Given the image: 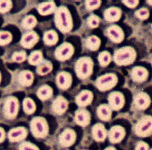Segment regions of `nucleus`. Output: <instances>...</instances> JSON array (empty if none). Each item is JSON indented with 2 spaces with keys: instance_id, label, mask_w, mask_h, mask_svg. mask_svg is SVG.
I'll return each mask as SVG.
<instances>
[{
  "instance_id": "1",
  "label": "nucleus",
  "mask_w": 152,
  "mask_h": 150,
  "mask_svg": "<svg viewBox=\"0 0 152 150\" xmlns=\"http://www.w3.org/2000/svg\"><path fill=\"white\" fill-rule=\"evenodd\" d=\"M55 24L57 29L62 33H68L72 29V16L67 7L61 6L56 9L55 12Z\"/></svg>"
},
{
  "instance_id": "2",
  "label": "nucleus",
  "mask_w": 152,
  "mask_h": 150,
  "mask_svg": "<svg viewBox=\"0 0 152 150\" xmlns=\"http://www.w3.org/2000/svg\"><path fill=\"white\" fill-rule=\"evenodd\" d=\"M136 52L131 47H124L116 50L114 54V60L119 66L132 64L136 59Z\"/></svg>"
},
{
  "instance_id": "3",
  "label": "nucleus",
  "mask_w": 152,
  "mask_h": 150,
  "mask_svg": "<svg viewBox=\"0 0 152 150\" xmlns=\"http://www.w3.org/2000/svg\"><path fill=\"white\" fill-rule=\"evenodd\" d=\"M30 130L34 136L38 139H43L48 135V123L43 117H35L30 121Z\"/></svg>"
},
{
  "instance_id": "4",
  "label": "nucleus",
  "mask_w": 152,
  "mask_h": 150,
  "mask_svg": "<svg viewBox=\"0 0 152 150\" xmlns=\"http://www.w3.org/2000/svg\"><path fill=\"white\" fill-rule=\"evenodd\" d=\"M133 131L138 137L151 136L152 135V116L145 115L141 117L134 125Z\"/></svg>"
},
{
  "instance_id": "5",
  "label": "nucleus",
  "mask_w": 152,
  "mask_h": 150,
  "mask_svg": "<svg viewBox=\"0 0 152 150\" xmlns=\"http://www.w3.org/2000/svg\"><path fill=\"white\" fill-rule=\"evenodd\" d=\"M93 69V61L90 57H81L75 63V70L78 78L86 79L89 78Z\"/></svg>"
},
{
  "instance_id": "6",
  "label": "nucleus",
  "mask_w": 152,
  "mask_h": 150,
  "mask_svg": "<svg viewBox=\"0 0 152 150\" xmlns=\"http://www.w3.org/2000/svg\"><path fill=\"white\" fill-rule=\"evenodd\" d=\"M117 82H118V78L115 74H106L100 76L96 78L95 85L98 90L102 91H106L115 87Z\"/></svg>"
},
{
  "instance_id": "7",
  "label": "nucleus",
  "mask_w": 152,
  "mask_h": 150,
  "mask_svg": "<svg viewBox=\"0 0 152 150\" xmlns=\"http://www.w3.org/2000/svg\"><path fill=\"white\" fill-rule=\"evenodd\" d=\"M19 110V102L17 98L14 96H9L6 99L4 104V117L8 120H13L17 116Z\"/></svg>"
},
{
  "instance_id": "8",
  "label": "nucleus",
  "mask_w": 152,
  "mask_h": 150,
  "mask_svg": "<svg viewBox=\"0 0 152 150\" xmlns=\"http://www.w3.org/2000/svg\"><path fill=\"white\" fill-rule=\"evenodd\" d=\"M74 52H75L74 47L70 43L64 42L56 49L55 57L58 60L65 61L66 60H69L72 56Z\"/></svg>"
},
{
  "instance_id": "9",
  "label": "nucleus",
  "mask_w": 152,
  "mask_h": 150,
  "mask_svg": "<svg viewBox=\"0 0 152 150\" xmlns=\"http://www.w3.org/2000/svg\"><path fill=\"white\" fill-rule=\"evenodd\" d=\"M108 103L110 108L114 111L120 110L125 103L124 95L119 91H113L108 96Z\"/></svg>"
},
{
  "instance_id": "10",
  "label": "nucleus",
  "mask_w": 152,
  "mask_h": 150,
  "mask_svg": "<svg viewBox=\"0 0 152 150\" xmlns=\"http://www.w3.org/2000/svg\"><path fill=\"white\" fill-rule=\"evenodd\" d=\"M76 133L71 128H66L59 135V143L63 148H69L75 143Z\"/></svg>"
},
{
  "instance_id": "11",
  "label": "nucleus",
  "mask_w": 152,
  "mask_h": 150,
  "mask_svg": "<svg viewBox=\"0 0 152 150\" xmlns=\"http://www.w3.org/2000/svg\"><path fill=\"white\" fill-rule=\"evenodd\" d=\"M28 135V130L26 127H18L12 128L7 134V138L12 143H18L23 141Z\"/></svg>"
},
{
  "instance_id": "12",
  "label": "nucleus",
  "mask_w": 152,
  "mask_h": 150,
  "mask_svg": "<svg viewBox=\"0 0 152 150\" xmlns=\"http://www.w3.org/2000/svg\"><path fill=\"white\" fill-rule=\"evenodd\" d=\"M126 135V130L121 126L116 125L110 129L108 132V138L111 143H120Z\"/></svg>"
},
{
  "instance_id": "13",
  "label": "nucleus",
  "mask_w": 152,
  "mask_h": 150,
  "mask_svg": "<svg viewBox=\"0 0 152 150\" xmlns=\"http://www.w3.org/2000/svg\"><path fill=\"white\" fill-rule=\"evenodd\" d=\"M106 35L113 42L115 43H119L124 40V33L122 29L118 25H110L106 29Z\"/></svg>"
},
{
  "instance_id": "14",
  "label": "nucleus",
  "mask_w": 152,
  "mask_h": 150,
  "mask_svg": "<svg viewBox=\"0 0 152 150\" xmlns=\"http://www.w3.org/2000/svg\"><path fill=\"white\" fill-rule=\"evenodd\" d=\"M91 121L90 113L84 108H80L75 112V122L80 127H85L88 126Z\"/></svg>"
},
{
  "instance_id": "15",
  "label": "nucleus",
  "mask_w": 152,
  "mask_h": 150,
  "mask_svg": "<svg viewBox=\"0 0 152 150\" xmlns=\"http://www.w3.org/2000/svg\"><path fill=\"white\" fill-rule=\"evenodd\" d=\"M133 104L139 110H145L151 104V98L145 92H139L134 97Z\"/></svg>"
},
{
  "instance_id": "16",
  "label": "nucleus",
  "mask_w": 152,
  "mask_h": 150,
  "mask_svg": "<svg viewBox=\"0 0 152 150\" xmlns=\"http://www.w3.org/2000/svg\"><path fill=\"white\" fill-rule=\"evenodd\" d=\"M68 108V101L63 96L56 97L53 102L52 109L53 113L56 115H62L66 112Z\"/></svg>"
},
{
  "instance_id": "17",
  "label": "nucleus",
  "mask_w": 152,
  "mask_h": 150,
  "mask_svg": "<svg viewBox=\"0 0 152 150\" xmlns=\"http://www.w3.org/2000/svg\"><path fill=\"white\" fill-rule=\"evenodd\" d=\"M92 136L96 142L105 141L108 136V132L105 126L102 123H96L92 127Z\"/></svg>"
},
{
  "instance_id": "18",
  "label": "nucleus",
  "mask_w": 152,
  "mask_h": 150,
  "mask_svg": "<svg viewBox=\"0 0 152 150\" xmlns=\"http://www.w3.org/2000/svg\"><path fill=\"white\" fill-rule=\"evenodd\" d=\"M72 77L67 72H60L56 75V85L61 90H66L71 86Z\"/></svg>"
},
{
  "instance_id": "19",
  "label": "nucleus",
  "mask_w": 152,
  "mask_h": 150,
  "mask_svg": "<svg viewBox=\"0 0 152 150\" xmlns=\"http://www.w3.org/2000/svg\"><path fill=\"white\" fill-rule=\"evenodd\" d=\"M93 100V95L90 91H82L80 92L75 98L76 104L80 108H84L89 105Z\"/></svg>"
},
{
  "instance_id": "20",
  "label": "nucleus",
  "mask_w": 152,
  "mask_h": 150,
  "mask_svg": "<svg viewBox=\"0 0 152 150\" xmlns=\"http://www.w3.org/2000/svg\"><path fill=\"white\" fill-rule=\"evenodd\" d=\"M38 41H39L38 34L34 31H30L24 33L20 40V44L26 48H32L38 42Z\"/></svg>"
},
{
  "instance_id": "21",
  "label": "nucleus",
  "mask_w": 152,
  "mask_h": 150,
  "mask_svg": "<svg viewBox=\"0 0 152 150\" xmlns=\"http://www.w3.org/2000/svg\"><path fill=\"white\" fill-rule=\"evenodd\" d=\"M131 78L136 82H143L148 78L147 69L142 66H136L131 71Z\"/></svg>"
},
{
  "instance_id": "22",
  "label": "nucleus",
  "mask_w": 152,
  "mask_h": 150,
  "mask_svg": "<svg viewBox=\"0 0 152 150\" xmlns=\"http://www.w3.org/2000/svg\"><path fill=\"white\" fill-rule=\"evenodd\" d=\"M96 114H97V117L103 122H109L111 119L112 109L110 108L109 105L102 104L96 108Z\"/></svg>"
},
{
  "instance_id": "23",
  "label": "nucleus",
  "mask_w": 152,
  "mask_h": 150,
  "mask_svg": "<svg viewBox=\"0 0 152 150\" xmlns=\"http://www.w3.org/2000/svg\"><path fill=\"white\" fill-rule=\"evenodd\" d=\"M104 17L108 22L118 21L121 17V10L115 7H109L104 12Z\"/></svg>"
},
{
  "instance_id": "24",
  "label": "nucleus",
  "mask_w": 152,
  "mask_h": 150,
  "mask_svg": "<svg viewBox=\"0 0 152 150\" xmlns=\"http://www.w3.org/2000/svg\"><path fill=\"white\" fill-rule=\"evenodd\" d=\"M56 3L54 2H44V3H40L38 5V11L40 15L42 16H47L52 13L55 12L56 11Z\"/></svg>"
},
{
  "instance_id": "25",
  "label": "nucleus",
  "mask_w": 152,
  "mask_h": 150,
  "mask_svg": "<svg viewBox=\"0 0 152 150\" xmlns=\"http://www.w3.org/2000/svg\"><path fill=\"white\" fill-rule=\"evenodd\" d=\"M18 80L20 84L22 85L23 87H30L33 83L34 75L29 70H24L20 73Z\"/></svg>"
},
{
  "instance_id": "26",
  "label": "nucleus",
  "mask_w": 152,
  "mask_h": 150,
  "mask_svg": "<svg viewBox=\"0 0 152 150\" xmlns=\"http://www.w3.org/2000/svg\"><path fill=\"white\" fill-rule=\"evenodd\" d=\"M37 95L41 100H47L53 95V89L48 85H43L40 87L37 91Z\"/></svg>"
},
{
  "instance_id": "27",
  "label": "nucleus",
  "mask_w": 152,
  "mask_h": 150,
  "mask_svg": "<svg viewBox=\"0 0 152 150\" xmlns=\"http://www.w3.org/2000/svg\"><path fill=\"white\" fill-rule=\"evenodd\" d=\"M58 41V35L55 31L49 30L47 31L43 35V42L48 46H53Z\"/></svg>"
},
{
  "instance_id": "28",
  "label": "nucleus",
  "mask_w": 152,
  "mask_h": 150,
  "mask_svg": "<svg viewBox=\"0 0 152 150\" xmlns=\"http://www.w3.org/2000/svg\"><path fill=\"white\" fill-rule=\"evenodd\" d=\"M22 106H23V110L28 115H31L33 114L35 110H36V105L34 100L30 98H26L23 100L22 103Z\"/></svg>"
},
{
  "instance_id": "29",
  "label": "nucleus",
  "mask_w": 152,
  "mask_h": 150,
  "mask_svg": "<svg viewBox=\"0 0 152 150\" xmlns=\"http://www.w3.org/2000/svg\"><path fill=\"white\" fill-rule=\"evenodd\" d=\"M53 69V65L50 61L43 60L37 66V73L39 75H46L49 74Z\"/></svg>"
},
{
  "instance_id": "30",
  "label": "nucleus",
  "mask_w": 152,
  "mask_h": 150,
  "mask_svg": "<svg viewBox=\"0 0 152 150\" xmlns=\"http://www.w3.org/2000/svg\"><path fill=\"white\" fill-rule=\"evenodd\" d=\"M101 45V41L98 37L92 35L88 37L86 40V47L91 51H96Z\"/></svg>"
},
{
  "instance_id": "31",
  "label": "nucleus",
  "mask_w": 152,
  "mask_h": 150,
  "mask_svg": "<svg viewBox=\"0 0 152 150\" xmlns=\"http://www.w3.org/2000/svg\"><path fill=\"white\" fill-rule=\"evenodd\" d=\"M43 60V54L40 51H34L31 52V54L28 57V61L32 65L38 66Z\"/></svg>"
},
{
  "instance_id": "32",
  "label": "nucleus",
  "mask_w": 152,
  "mask_h": 150,
  "mask_svg": "<svg viewBox=\"0 0 152 150\" xmlns=\"http://www.w3.org/2000/svg\"><path fill=\"white\" fill-rule=\"evenodd\" d=\"M37 25V20L32 15L26 16L21 22V25L24 29H33L34 26Z\"/></svg>"
},
{
  "instance_id": "33",
  "label": "nucleus",
  "mask_w": 152,
  "mask_h": 150,
  "mask_svg": "<svg viewBox=\"0 0 152 150\" xmlns=\"http://www.w3.org/2000/svg\"><path fill=\"white\" fill-rule=\"evenodd\" d=\"M98 61L102 66H107L111 61V55L108 52H101L98 55Z\"/></svg>"
},
{
  "instance_id": "34",
  "label": "nucleus",
  "mask_w": 152,
  "mask_h": 150,
  "mask_svg": "<svg viewBox=\"0 0 152 150\" xmlns=\"http://www.w3.org/2000/svg\"><path fill=\"white\" fill-rule=\"evenodd\" d=\"M12 41V34L7 31H1L0 33V44L4 46L8 44Z\"/></svg>"
},
{
  "instance_id": "35",
  "label": "nucleus",
  "mask_w": 152,
  "mask_h": 150,
  "mask_svg": "<svg viewBox=\"0 0 152 150\" xmlns=\"http://www.w3.org/2000/svg\"><path fill=\"white\" fill-rule=\"evenodd\" d=\"M26 53L24 51H20V52H17L12 55V60L17 63H20V62L25 61L26 60Z\"/></svg>"
},
{
  "instance_id": "36",
  "label": "nucleus",
  "mask_w": 152,
  "mask_h": 150,
  "mask_svg": "<svg viewBox=\"0 0 152 150\" xmlns=\"http://www.w3.org/2000/svg\"><path fill=\"white\" fill-rule=\"evenodd\" d=\"M12 6V3L9 0H1L0 2V12L1 13H5L10 11Z\"/></svg>"
},
{
  "instance_id": "37",
  "label": "nucleus",
  "mask_w": 152,
  "mask_h": 150,
  "mask_svg": "<svg viewBox=\"0 0 152 150\" xmlns=\"http://www.w3.org/2000/svg\"><path fill=\"white\" fill-rule=\"evenodd\" d=\"M101 1L99 0H88L86 1L85 3V6H86V9L88 11H93L96 8H98V7L101 5Z\"/></svg>"
},
{
  "instance_id": "38",
  "label": "nucleus",
  "mask_w": 152,
  "mask_h": 150,
  "mask_svg": "<svg viewBox=\"0 0 152 150\" xmlns=\"http://www.w3.org/2000/svg\"><path fill=\"white\" fill-rule=\"evenodd\" d=\"M100 19L98 16L96 15H92L88 18V25L89 26L90 28H96L99 25Z\"/></svg>"
},
{
  "instance_id": "39",
  "label": "nucleus",
  "mask_w": 152,
  "mask_h": 150,
  "mask_svg": "<svg viewBox=\"0 0 152 150\" xmlns=\"http://www.w3.org/2000/svg\"><path fill=\"white\" fill-rule=\"evenodd\" d=\"M18 150H39V149L30 142H22L19 145Z\"/></svg>"
},
{
  "instance_id": "40",
  "label": "nucleus",
  "mask_w": 152,
  "mask_h": 150,
  "mask_svg": "<svg viewBox=\"0 0 152 150\" xmlns=\"http://www.w3.org/2000/svg\"><path fill=\"white\" fill-rule=\"evenodd\" d=\"M136 16L142 20H146L149 17V11L146 8H141L136 12Z\"/></svg>"
},
{
  "instance_id": "41",
  "label": "nucleus",
  "mask_w": 152,
  "mask_h": 150,
  "mask_svg": "<svg viewBox=\"0 0 152 150\" xmlns=\"http://www.w3.org/2000/svg\"><path fill=\"white\" fill-rule=\"evenodd\" d=\"M135 150H150L149 145L144 141H139L137 143Z\"/></svg>"
},
{
  "instance_id": "42",
  "label": "nucleus",
  "mask_w": 152,
  "mask_h": 150,
  "mask_svg": "<svg viewBox=\"0 0 152 150\" xmlns=\"http://www.w3.org/2000/svg\"><path fill=\"white\" fill-rule=\"evenodd\" d=\"M123 3L125 4L129 8H134L138 5L139 1L137 0H126V1H123Z\"/></svg>"
},
{
  "instance_id": "43",
  "label": "nucleus",
  "mask_w": 152,
  "mask_h": 150,
  "mask_svg": "<svg viewBox=\"0 0 152 150\" xmlns=\"http://www.w3.org/2000/svg\"><path fill=\"white\" fill-rule=\"evenodd\" d=\"M0 133H1V139H0V142L2 143V142H4V140H5V138H6V132H5V130L3 127H1L0 128Z\"/></svg>"
},
{
  "instance_id": "44",
  "label": "nucleus",
  "mask_w": 152,
  "mask_h": 150,
  "mask_svg": "<svg viewBox=\"0 0 152 150\" xmlns=\"http://www.w3.org/2000/svg\"><path fill=\"white\" fill-rule=\"evenodd\" d=\"M104 150H116V149L115 148V147L109 146V147H107V148H106Z\"/></svg>"
},
{
  "instance_id": "45",
  "label": "nucleus",
  "mask_w": 152,
  "mask_h": 150,
  "mask_svg": "<svg viewBox=\"0 0 152 150\" xmlns=\"http://www.w3.org/2000/svg\"><path fill=\"white\" fill-rule=\"evenodd\" d=\"M147 3L150 5H152V1H147Z\"/></svg>"
},
{
  "instance_id": "46",
  "label": "nucleus",
  "mask_w": 152,
  "mask_h": 150,
  "mask_svg": "<svg viewBox=\"0 0 152 150\" xmlns=\"http://www.w3.org/2000/svg\"><path fill=\"white\" fill-rule=\"evenodd\" d=\"M150 150H152V149H150Z\"/></svg>"
},
{
  "instance_id": "47",
  "label": "nucleus",
  "mask_w": 152,
  "mask_h": 150,
  "mask_svg": "<svg viewBox=\"0 0 152 150\" xmlns=\"http://www.w3.org/2000/svg\"><path fill=\"white\" fill-rule=\"evenodd\" d=\"M83 150H86V149H83Z\"/></svg>"
},
{
  "instance_id": "48",
  "label": "nucleus",
  "mask_w": 152,
  "mask_h": 150,
  "mask_svg": "<svg viewBox=\"0 0 152 150\" xmlns=\"http://www.w3.org/2000/svg\"><path fill=\"white\" fill-rule=\"evenodd\" d=\"M151 64H152V61H151Z\"/></svg>"
}]
</instances>
